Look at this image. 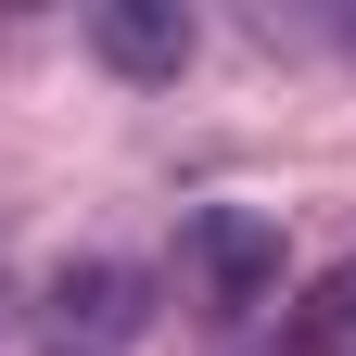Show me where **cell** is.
Instances as JSON below:
<instances>
[{
  "mask_svg": "<svg viewBox=\"0 0 356 356\" xmlns=\"http://www.w3.org/2000/svg\"><path fill=\"white\" fill-rule=\"evenodd\" d=\"M293 356H356V254L305 280V305H293Z\"/></svg>",
  "mask_w": 356,
  "mask_h": 356,
  "instance_id": "277c9868",
  "label": "cell"
},
{
  "mask_svg": "<svg viewBox=\"0 0 356 356\" xmlns=\"http://www.w3.org/2000/svg\"><path fill=\"white\" fill-rule=\"evenodd\" d=\"M89 51H102L115 76L165 89L178 64H191V13H178V0H102V13H89Z\"/></svg>",
  "mask_w": 356,
  "mask_h": 356,
  "instance_id": "3957f363",
  "label": "cell"
},
{
  "mask_svg": "<svg viewBox=\"0 0 356 356\" xmlns=\"http://www.w3.org/2000/svg\"><path fill=\"white\" fill-rule=\"evenodd\" d=\"M51 331H64V356L140 343V331H153V280H140L127 254H64V267H51Z\"/></svg>",
  "mask_w": 356,
  "mask_h": 356,
  "instance_id": "7a4b0ae2",
  "label": "cell"
},
{
  "mask_svg": "<svg viewBox=\"0 0 356 356\" xmlns=\"http://www.w3.org/2000/svg\"><path fill=\"white\" fill-rule=\"evenodd\" d=\"M178 280H191L216 318L280 305V216H267V204H191V216H178Z\"/></svg>",
  "mask_w": 356,
  "mask_h": 356,
  "instance_id": "6da1fadb",
  "label": "cell"
},
{
  "mask_svg": "<svg viewBox=\"0 0 356 356\" xmlns=\"http://www.w3.org/2000/svg\"><path fill=\"white\" fill-rule=\"evenodd\" d=\"M0 331H13V267H0Z\"/></svg>",
  "mask_w": 356,
  "mask_h": 356,
  "instance_id": "5b68a950",
  "label": "cell"
}]
</instances>
